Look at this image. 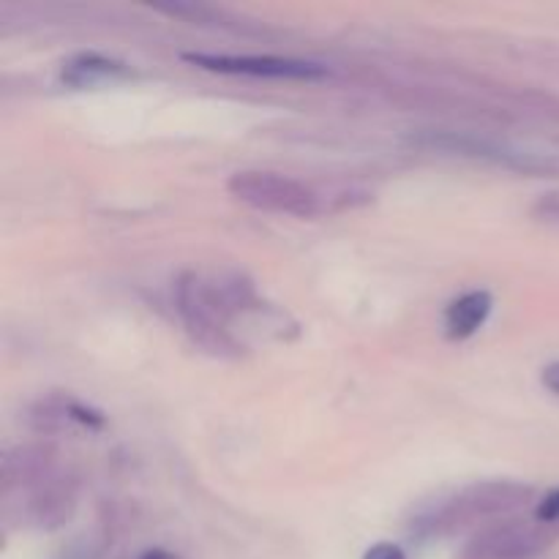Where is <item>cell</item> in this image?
Segmentation results:
<instances>
[{"mask_svg":"<svg viewBox=\"0 0 559 559\" xmlns=\"http://www.w3.org/2000/svg\"><path fill=\"white\" fill-rule=\"evenodd\" d=\"M175 298L186 333L205 353L218 358L243 353V342L233 325L265 311L254 287L238 273H183L175 287Z\"/></svg>","mask_w":559,"mask_h":559,"instance_id":"1","label":"cell"},{"mask_svg":"<svg viewBox=\"0 0 559 559\" xmlns=\"http://www.w3.org/2000/svg\"><path fill=\"white\" fill-rule=\"evenodd\" d=\"M530 500H533V489L516 480H484V484L478 480L424 508L413 522V533L426 535V538L456 535L467 527L511 519V513L527 506Z\"/></svg>","mask_w":559,"mask_h":559,"instance_id":"2","label":"cell"},{"mask_svg":"<svg viewBox=\"0 0 559 559\" xmlns=\"http://www.w3.org/2000/svg\"><path fill=\"white\" fill-rule=\"evenodd\" d=\"M227 191L243 205L276 216L314 218L325 211L322 194H317L311 186L271 169H238L229 175Z\"/></svg>","mask_w":559,"mask_h":559,"instance_id":"3","label":"cell"},{"mask_svg":"<svg viewBox=\"0 0 559 559\" xmlns=\"http://www.w3.org/2000/svg\"><path fill=\"white\" fill-rule=\"evenodd\" d=\"M180 58L197 69L216 71V74L257 76V80H325L331 71L314 60L276 58V55H224V52H183Z\"/></svg>","mask_w":559,"mask_h":559,"instance_id":"4","label":"cell"},{"mask_svg":"<svg viewBox=\"0 0 559 559\" xmlns=\"http://www.w3.org/2000/svg\"><path fill=\"white\" fill-rule=\"evenodd\" d=\"M559 530L549 527L535 513L530 519H502L469 540L464 559H530L549 549Z\"/></svg>","mask_w":559,"mask_h":559,"instance_id":"5","label":"cell"},{"mask_svg":"<svg viewBox=\"0 0 559 559\" xmlns=\"http://www.w3.org/2000/svg\"><path fill=\"white\" fill-rule=\"evenodd\" d=\"M491 309H495V298L486 289H469V293L459 295L456 300L448 304L445 317H442L445 336L451 342H467L486 325Z\"/></svg>","mask_w":559,"mask_h":559,"instance_id":"6","label":"cell"},{"mask_svg":"<svg viewBox=\"0 0 559 559\" xmlns=\"http://www.w3.org/2000/svg\"><path fill=\"white\" fill-rule=\"evenodd\" d=\"M418 145L429 147V151H445L456 153V156H473V158H491L497 164H516V167H530V158H522L519 153L506 151V147L495 145L489 140H478L473 134H456V131H429L420 136Z\"/></svg>","mask_w":559,"mask_h":559,"instance_id":"7","label":"cell"},{"mask_svg":"<svg viewBox=\"0 0 559 559\" xmlns=\"http://www.w3.org/2000/svg\"><path fill=\"white\" fill-rule=\"evenodd\" d=\"M33 418H36L38 426L47 431H60L66 429V426H76V429H85V431L104 429L102 413H96V409L85 407V404H80L76 399H69V396L66 399L55 396V399H47V402H41Z\"/></svg>","mask_w":559,"mask_h":559,"instance_id":"8","label":"cell"},{"mask_svg":"<svg viewBox=\"0 0 559 559\" xmlns=\"http://www.w3.org/2000/svg\"><path fill=\"white\" fill-rule=\"evenodd\" d=\"M126 74L129 71H126V63H120V60H112L98 52H80L66 60L63 71H60V80L69 87L82 91V87H96L102 82H112Z\"/></svg>","mask_w":559,"mask_h":559,"instance_id":"9","label":"cell"},{"mask_svg":"<svg viewBox=\"0 0 559 559\" xmlns=\"http://www.w3.org/2000/svg\"><path fill=\"white\" fill-rule=\"evenodd\" d=\"M533 513L535 519H540V522L549 524V527L559 530V489L549 491V495L538 502V508H535Z\"/></svg>","mask_w":559,"mask_h":559,"instance_id":"10","label":"cell"},{"mask_svg":"<svg viewBox=\"0 0 559 559\" xmlns=\"http://www.w3.org/2000/svg\"><path fill=\"white\" fill-rule=\"evenodd\" d=\"M364 559H407V555L402 551V546L382 540V544L371 546V549L364 555Z\"/></svg>","mask_w":559,"mask_h":559,"instance_id":"11","label":"cell"},{"mask_svg":"<svg viewBox=\"0 0 559 559\" xmlns=\"http://www.w3.org/2000/svg\"><path fill=\"white\" fill-rule=\"evenodd\" d=\"M540 382H544L546 388H549L555 396H559V360H555V364H549L544 369V374H540Z\"/></svg>","mask_w":559,"mask_h":559,"instance_id":"12","label":"cell"},{"mask_svg":"<svg viewBox=\"0 0 559 559\" xmlns=\"http://www.w3.org/2000/svg\"><path fill=\"white\" fill-rule=\"evenodd\" d=\"M540 213H544L546 218H559V197L557 194H549L540 200Z\"/></svg>","mask_w":559,"mask_h":559,"instance_id":"13","label":"cell"},{"mask_svg":"<svg viewBox=\"0 0 559 559\" xmlns=\"http://www.w3.org/2000/svg\"><path fill=\"white\" fill-rule=\"evenodd\" d=\"M140 559H178V557H173V555H169V551L153 549V551H145V555H142Z\"/></svg>","mask_w":559,"mask_h":559,"instance_id":"14","label":"cell"}]
</instances>
